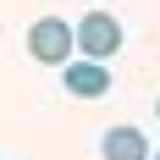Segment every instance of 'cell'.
<instances>
[{"label":"cell","mask_w":160,"mask_h":160,"mask_svg":"<svg viewBox=\"0 0 160 160\" xmlns=\"http://www.w3.org/2000/svg\"><path fill=\"white\" fill-rule=\"evenodd\" d=\"M155 111H160V99H155Z\"/></svg>","instance_id":"5b68a950"},{"label":"cell","mask_w":160,"mask_h":160,"mask_svg":"<svg viewBox=\"0 0 160 160\" xmlns=\"http://www.w3.org/2000/svg\"><path fill=\"white\" fill-rule=\"evenodd\" d=\"M99 155L105 160H149V138L138 127H111L99 138Z\"/></svg>","instance_id":"277c9868"},{"label":"cell","mask_w":160,"mask_h":160,"mask_svg":"<svg viewBox=\"0 0 160 160\" xmlns=\"http://www.w3.org/2000/svg\"><path fill=\"white\" fill-rule=\"evenodd\" d=\"M78 50H83V61H111L122 50V22L111 11H88L78 22Z\"/></svg>","instance_id":"7a4b0ae2"},{"label":"cell","mask_w":160,"mask_h":160,"mask_svg":"<svg viewBox=\"0 0 160 160\" xmlns=\"http://www.w3.org/2000/svg\"><path fill=\"white\" fill-rule=\"evenodd\" d=\"M66 88H72L78 99H99L105 88H111L105 61H66Z\"/></svg>","instance_id":"3957f363"},{"label":"cell","mask_w":160,"mask_h":160,"mask_svg":"<svg viewBox=\"0 0 160 160\" xmlns=\"http://www.w3.org/2000/svg\"><path fill=\"white\" fill-rule=\"evenodd\" d=\"M78 50V28H66V17H39L28 28V55L44 66H66Z\"/></svg>","instance_id":"6da1fadb"},{"label":"cell","mask_w":160,"mask_h":160,"mask_svg":"<svg viewBox=\"0 0 160 160\" xmlns=\"http://www.w3.org/2000/svg\"><path fill=\"white\" fill-rule=\"evenodd\" d=\"M155 160H160V149H155Z\"/></svg>","instance_id":"8992f818"}]
</instances>
